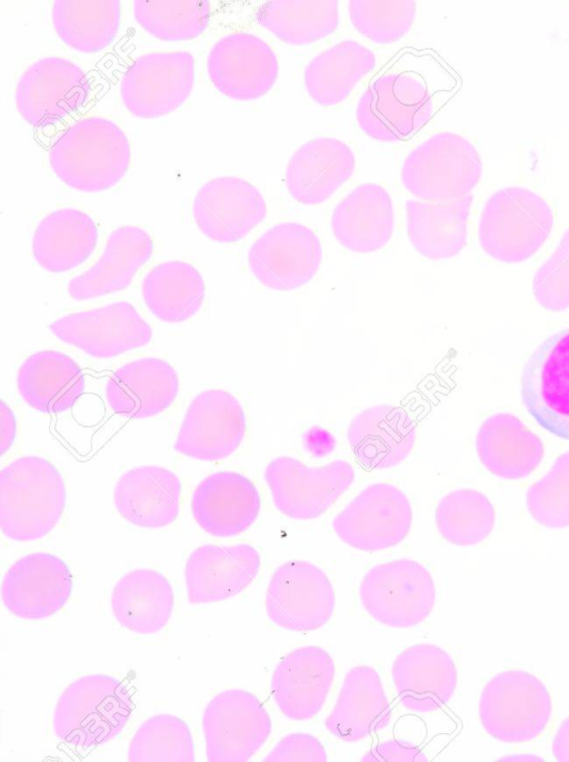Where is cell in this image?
I'll use <instances>...</instances> for the list:
<instances>
[{
	"instance_id": "cell-34",
	"label": "cell",
	"mask_w": 569,
	"mask_h": 762,
	"mask_svg": "<svg viewBox=\"0 0 569 762\" xmlns=\"http://www.w3.org/2000/svg\"><path fill=\"white\" fill-rule=\"evenodd\" d=\"M472 195L448 200H408L407 234L412 247L431 260L458 255L467 243Z\"/></svg>"
},
{
	"instance_id": "cell-15",
	"label": "cell",
	"mask_w": 569,
	"mask_h": 762,
	"mask_svg": "<svg viewBox=\"0 0 569 762\" xmlns=\"http://www.w3.org/2000/svg\"><path fill=\"white\" fill-rule=\"evenodd\" d=\"M49 328L60 340L100 359L142 347L152 337L149 324L128 301L69 314Z\"/></svg>"
},
{
	"instance_id": "cell-25",
	"label": "cell",
	"mask_w": 569,
	"mask_h": 762,
	"mask_svg": "<svg viewBox=\"0 0 569 762\" xmlns=\"http://www.w3.org/2000/svg\"><path fill=\"white\" fill-rule=\"evenodd\" d=\"M261 506L254 484L236 472H217L202 479L191 497V512L210 535L231 537L247 531Z\"/></svg>"
},
{
	"instance_id": "cell-12",
	"label": "cell",
	"mask_w": 569,
	"mask_h": 762,
	"mask_svg": "<svg viewBox=\"0 0 569 762\" xmlns=\"http://www.w3.org/2000/svg\"><path fill=\"white\" fill-rule=\"evenodd\" d=\"M336 595L328 576L315 564L293 560L273 572L264 597L269 618L292 632H311L331 618Z\"/></svg>"
},
{
	"instance_id": "cell-36",
	"label": "cell",
	"mask_w": 569,
	"mask_h": 762,
	"mask_svg": "<svg viewBox=\"0 0 569 762\" xmlns=\"http://www.w3.org/2000/svg\"><path fill=\"white\" fill-rule=\"evenodd\" d=\"M98 229L92 218L74 208L47 215L32 237L37 263L50 273H66L82 265L96 249Z\"/></svg>"
},
{
	"instance_id": "cell-48",
	"label": "cell",
	"mask_w": 569,
	"mask_h": 762,
	"mask_svg": "<svg viewBox=\"0 0 569 762\" xmlns=\"http://www.w3.org/2000/svg\"><path fill=\"white\" fill-rule=\"evenodd\" d=\"M263 761L325 762L327 761V752L316 736L308 733H291L281 739Z\"/></svg>"
},
{
	"instance_id": "cell-39",
	"label": "cell",
	"mask_w": 569,
	"mask_h": 762,
	"mask_svg": "<svg viewBox=\"0 0 569 762\" xmlns=\"http://www.w3.org/2000/svg\"><path fill=\"white\" fill-rule=\"evenodd\" d=\"M206 286L200 273L189 263L163 261L144 277L142 296L149 310L166 323L193 317L203 303Z\"/></svg>"
},
{
	"instance_id": "cell-8",
	"label": "cell",
	"mask_w": 569,
	"mask_h": 762,
	"mask_svg": "<svg viewBox=\"0 0 569 762\" xmlns=\"http://www.w3.org/2000/svg\"><path fill=\"white\" fill-rule=\"evenodd\" d=\"M359 596L375 621L406 629L430 615L436 604V586L422 564L400 558L370 568L361 581Z\"/></svg>"
},
{
	"instance_id": "cell-35",
	"label": "cell",
	"mask_w": 569,
	"mask_h": 762,
	"mask_svg": "<svg viewBox=\"0 0 569 762\" xmlns=\"http://www.w3.org/2000/svg\"><path fill=\"white\" fill-rule=\"evenodd\" d=\"M17 385L23 400L41 413L70 409L83 394L86 380L79 365L68 355L41 350L21 365Z\"/></svg>"
},
{
	"instance_id": "cell-47",
	"label": "cell",
	"mask_w": 569,
	"mask_h": 762,
	"mask_svg": "<svg viewBox=\"0 0 569 762\" xmlns=\"http://www.w3.org/2000/svg\"><path fill=\"white\" fill-rule=\"evenodd\" d=\"M532 286L537 301L545 309L562 311L569 307V228L537 270Z\"/></svg>"
},
{
	"instance_id": "cell-46",
	"label": "cell",
	"mask_w": 569,
	"mask_h": 762,
	"mask_svg": "<svg viewBox=\"0 0 569 762\" xmlns=\"http://www.w3.org/2000/svg\"><path fill=\"white\" fill-rule=\"evenodd\" d=\"M531 517L541 526H569V452L560 455L551 468L526 494Z\"/></svg>"
},
{
	"instance_id": "cell-49",
	"label": "cell",
	"mask_w": 569,
	"mask_h": 762,
	"mask_svg": "<svg viewBox=\"0 0 569 762\" xmlns=\"http://www.w3.org/2000/svg\"><path fill=\"white\" fill-rule=\"evenodd\" d=\"M362 762H426V754L416 745L388 740L373 745L361 759Z\"/></svg>"
},
{
	"instance_id": "cell-33",
	"label": "cell",
	"mask_w": 569,
	"mask_h": 762,
	"mask_svg": "<svg viewBox=\"0 0 569 762\" xmlns=\"http://www.w3.org/2000/svg\"><path fill=\"white\" fill-rule=\"evenodd\" d=\"M479 461L492 475L503 479L529 476L543 457V444L519 418L499 413L488 417L476 437Z\"/></svg>"
},
{
	"instance_id": "cell-4",
	"label": "cell",
	"mask_w": 569,
	"mask_h": 762,
	"mask_svg": "<svg viewBox=\"0 0 569 762\" xmlns=\"http://www.w3.org/2000/svg\"><path fill=\"white\" fill-rule=\"evenodd\" d=\"M553 226L551 208L536 192L522 187L502 188L487 200L478 228L483 251L508 264L530 258L547 240Z\"/></svg>"
},
{
	"instance_id": "cell-29",
	"label": "cell",
	"mask_w": 569,
	"mask_h": 762,
	"mask_svg": "<svg viewBox=\"0 0 569 762\" xmlns=\"http://www.w3.org/2000/svg\"><path fill=\"white\" fill-rule=\"evenodd\" d=\"M181 481L171 471L146 465L124 473L113 491L118 513L143 528H160L173 523L181 507Z\"/></svg>"
},
{
	"instance_id": "cell-51",
	"label": "cell",
	"mask_w": 569,
	"mask_h": 762,
	"mask_svg": "<svg viewBox=\"0 0 569 762\" xmlns=\"http://www.w3.org/2000/svg\"><path fill=\"white\" fill-rule=\"evenodd\" d=\"M551 750L557 761L569 762V716L559 725Z\"/></svg>"
},
{
	"instance_id": "cell-40",
	"label": "cell",
	"mask_w": 569,
	"mask_h": 762,
	"mask_svg": "<svg viewBox=\"0 0 569 762\" xmlns=\"http://www.w3.org/2000/svg\"><path fill=\"white\" fill-rule=\"evenodd\" d=\"M51 19L58 37L70 48L96 53L111 44L121 20V3L103 1H54Z\"/></svg>"
},
{
	"instance_id": "cell-10",
	"label": "cell",
	"mask_w": 569,
	"mask_h": 762,
	"mask_svg": "<svg viewBox=\"0 0 569 762\" xmlns=\"http://www.w3.org/2000/svg\"><path fill=\"white\" fill-rule=\"evenodd\" d=\"M271 719L252 693L232 689L217 694L206 706L202 730L210 762H244L266 743Z\"/></svg>"
},
{
	"instance_id": "cell-16",
	"label": "cell",
	"mask_w": 569,
	"mask_h": 762,
	"mask_svg": "<svg viewBox=\"0 0 569 762\" xmlns=\"http://www.w3.org/2000/svg\"><path fill=\"white\" fill-rule=\"evenodd\" d=\"M322 248L317 235L298 222H282L268 229L248 253L252 275L273 290H292L317 274Z\"/></svg>"
},
{
	"instance_id": "cell-50",
	"label": "cell",
	"mask_w": 569,
	"mask_h": 762,
	"mask_svg": "<svg viewBox=\"0 0 569 762\" xmlns=\"http://www.w3.org/2000/svg\"><path fill=\"white\" fill-rule=\"evenodd\" d=\"M0 431H1V442H0V453L3 455L11 446L16 439L17 433V420L11 408L2 400L0 407Z\"/></svg>"
},
{
	"instance_id": "cell-31",
	"label": "cell",
	"mask_w": 569,
	"mask_h": 762,
	"mask_svg": "<svg viewBox=\"0 0 569 762\" xmlns=\"http://www.w3.org/2000/svg\"><path fill=\"white\" fill-rule=\"evenodd\" d=\"M391 714L379 673L359 665L347 673L325 725L335 738L357 742L387 728Z\"/></svg>"
},
{
	"instance_id": "cell-22",
	"label": "cell",
	"mask_w": 569,
	"mask_h": 762,
	"mask_svg": "<svg viewBox=\"0 0 569 762\" xmlns=\"http://www.w3.org/2000/svg\"><path fill=\"white\" fill-rule=\"evenodd\" d=\"M335 679V662L321 647L308 645L284 655L271 679V694L281 713L293 721L318 714Z\"/></svg>"
},
{
	"instance_id": "cell-32",
	"label": "cell",
	"mask_w": 569,
	"mask_h": 762,
	"mask_svg": "<svg viewBox=\"0 0 569 762\" xmlns=\"http://www.w3.org/2000/svg\"><path fill=\"white\" fill-rule=\"evenodd\" d=\"M395 229L392 200L377 184L355 188L333 209L331 230L348 250L369 254L381 249Z\"/></svg>"
},
{
	"instance_id": "cell-38",
	"label": "cell",
	"mask_w": 569,
	"mask_h": 762,
	"mask_svg": "<svg viewBox=\"0 0 569 762\" xmlns=\"http://www.w3.org/2000/svg\"><path fill=\"white\" fill-rule=\"evenodd\" d=\"M376 67L373 52L353 40L341 41L315 57L303 72L309 97L322 107L347 99L355 86Z\"/></svg>"
},
{
	"instance_id": "cell-3",
	"label": "cell",
	"mask_w": 569,
	"mask_h": 762,
	"mask_svg": "<svg viewBox=\"0 0 569 762\" xmlns=\"http://www.w3.org/2000/svg\"><path fill=\"white\" fill-rule=\"evenodd\" d=\"M133 702L127 685L110 675H86L62 692L53 712V732L63 743L91 749L127 725Z\"/></svg>"
},
{
	"instance_id": "cell-2",
	"label": "cell",
	"mask_w": 569,
	"mask_h": 762,
	"mask_svg": "<svg viewBox=\"0 0 569 762\" xmlns=\"http://www.w3.org/2000/svg\"><path fill=\"white\" fill-rule=\"evenodd\" d=\"M130 145L122 129L101 117L72 125L52 146L49 162L72 189L98 192L114 187L130 165Z\"/></svg>"
},
{
	"instance_id": "cell-20",
	"label": "cell",
	"mask_w": 569,
	"mask_h": 762,
	"mask_svg": "<svg viewBox=\"0 0 569 762\" xmlns=\"http://www.w3.org/2000/svg\"><path fill=\"white\" fill-rule=\"evenodd\" d=\"M72 593V575L60 557L32 553L19 558L2 581V602L14 616L41 620L61 610Z\"/></svg>"
},
{
	"instance_id": "cell-18",
	"label": "cell",
	"mask_w": 569,
	"mask_h": 762,
	"mask_svg": "<svg viewBox=\"0 0 569 762\" xmlns=\"http://www.w3.org/2000/svg\"><path fill=\"white\" fill-rule=\"evenodd\" d=\"M246 416L238 399L222 389L197 395L183 417L174 448L199 461H219L240 446Z\"/></svg>"
},
{
	"instance_id": "cell-1",
	"label": "cell",
	"mask_w": 569,
	"mask_h": 762,
	"mask_svg": "<svg viewBox=\"0 0 569 762\" xmlns=\"http://www.w3.org/2000/svg\"><path fill=\"white\" fill-rule=\"evenodd\" d=\"M67 501L59 469L38 456H23L0 473V527L16 542L49 534L60 521Z\"/></svg>"
},
{
	"instance_id": "cell-41",
	"label": "cell",
	"mask_w": 569,
	"mask_h": 762,
	"mask_svg": "<svg viewBox=\"0 0 569 762\" xmlns=\"http://www.w3.org/2000/svg\"><path fill=\"white\" fill-rule=\"evenodd\" d=\"M257 20L281 41L307 46L337 30L338 1H268L258 9Z\"/></svg>"
},
{
	"instance_id": "cell-13",
	"label": "cell",
	"mask_w": 569,
	"mask_h": 762,
	"mask_svg": "<svg viewBox=\"0 0 569 762\" xmlns=\"http://www.w3.org/2000/svg\"><path fill=\"white\" fill-rule=\"evenodd\" d=\"M412 509L395 485L376 483L363 488L333 519L338 537L365 552L396 546L408 535Z\"/></svg>"
},
{
	"instance_id": "cell-7",
	"label": "cell",
	"mask_w": 569,
	"mask_h": 762,
	"mask_svg": "<svg viewBox=\"0 0 569 762\" xmlns=\"http://www.w3.org/2000/svg\"><path fill=\"white\" fill-rule=\"evenodd\" d=\"M428 86L407 71L376 78L360 98L356 111L360 129L381 142H398L416 135L435 113Z\"/></svg>"
},
{
	"instance_id": "cell-45",
	"label": "cell",
	"mask_w": 569,
	"mask_h": 762,
	"mask_svg": "<svg viewBox=\"0 0 569 762\" xmlns=\"http://www.w3.org/2000/svg\"><path fill=\"white\" fill-rule=\"evenodd\" d=\"M348 11L360 34L378 44H391L410 30L416 16V2L352 0L348 2Z\"/></svg>"
},
{
	"instance_id": "cell-19",
	"label": "cell",
	"mask_w": 569,
	"mask_h": 762,
	"mask_svg": "<svg viewBox=\"0 0 569 762\" xmlns=\"http://www.w3.org/2000/svg\"><path fill=\"white\" fill-rule=\"evenodd\" d=\"M207 70L211 83L233 100H256L273 87L279 65L273 50L252 33L237 32L210 50Z\"/></svg>"
},
{
	"instance_id": "cell-37",
	"label": "cell",
	"mask_w": 569,
	"mask_h": 762,
	"mask_svg": "<svg viewBox=\"0 0 569 762\" xmlns=\"http://www.w3.org/2000/svg\"><path fill=\"white\" fill-rule=\"evenodd\" d=\"M118 623L138 634H152L166 626L173 610V591L160 573L139 568L123 575L111 595Z\"/></svg>"
},
{
	"instance_id": "cell-11",
	"label": "cell",
	"mask_w": 569,
	"mask_h": 762,
	"mask_svg": "<svg viewBox=\"0 0 569 762\" xmlns=\"http://www.w3.org/2000/svg\"><path fill=\"white\" fill-rule=\"evenodd\" d=\"M194 81V58L189 52H151L139 57L127 70L120 95L131 115L153 119L183 105Z\"/></svg>"
},
{
	"instance_id": "cell-23",
	"label": "cell",
	"mask_w": 569,
	"mask_h": 762,
	"mask_svg": "<svg viewBox=\"0 0 569 762\" xmlns=\"http://www.w3.org/2000/svg\"><path fill=\"white\" fill-rule=\"evenodd\" d=\"M260 565L258 551L249 544L199 546L186 564L188 601L207 604L230 598L252 583Z\"/></svg>"
},
{
	"instance_id": "cell-43",
	"label": "cell",
	"mask_w": 569,
	"mask_h": 762,
	"mask_svg": "<svg viewBox=\"0 0 569 762\" xmlns=\"http://www.w3.org/2000/svg\"><path fill=\"white\" fill-rule=\"evenodd\" d=\"M134 18L151 36L163 41L199 37L210 21L208 1H134Z\"/></svg>"
},
{
	"instance_id": "cell-14",
	"label": "cell",
	"mask_w": 569,
	"mask_h": 762,
	"mask_svg": "<svg viewBox=\"0 0 569 762\" xmlns=\"http://www.w3.org/2000/svg\"><path fill=\"white\" fill-rule=\"evenodd\" d=\"M521 397L542 428L569 441V328L549 336L531 353L522 372Z\"/></svg>"
},
{
	"instance_id": "cell-9",
	"label": "cell",
	"mask_w": 569,
	"mask_h": 762,
	"mask_svg": "<svg viewBox=\"0 0 569 762\" xmlns=\"http://www.w3.org/2000/svg\"><path fill=\"white\" fill-rule=\"evenodd\" d=\"M355 469L343 459L309 467L280 456L266 467L264 479L274 506L293 519H313L325 514L351 486Z\"/></svg>"
},
{
	"instance_id": "cell-30",
	"label": "cell",
	"mask_w": 569,
	"mask_h": 762,
	"mask_svg": "<svg viewBox=\"0 0 569 762\" xmlns=\"http://www.w3.org/2000/svg\"><path fill=\"white\" fill-rule=\"evenodd\" d=\"M151 235L139 226L113 230L94 265L68 284L74 300H88L127 288L153 253Z\"/></svg>"
},
{
	"instance_id": "cell-17",
	"label": "cell",
	"mask_w": 569,
	"mask_h": 762,
	"mask_svg": "<svg viewBox=\"0 0 569 762\" xmlns=\"http://www.w3.org/2000/svg\"><path fill=\"white\" fill-rule=\"evenodd\" d=\"M88 88L80 67L63 58H43L21 76L16 106L28 123L47 126L74 115L84 103Z\"/></svg>"
},
{
	"instance_id": "cell-5",
	"label": "cell",
	"mask_w": 569,
	"mask_h": 762,
	"mask_svg": "<svg viewBox=\"0 0 569 762\" xmlns=\"http://www.w3.org/2000/svg\"><path fill=\"white\" fill-rule=\"evenodd\" d=\"M552 712L546 685L533 674L508 670L493 675L479 700L485 731L509 743L529 742L547 728Z\"/></svg>"
},
{
	"instance_id": "cell-24",
	"label": "cell",
	"mask_w": 569,
	"mask_h": 762,
	"mask_svg": "<svg viewBox=\"0 0 569 762\" xmlns=\"http://www.w3.org/2000/svg\"><path fill=\"white\" fill-rule=\"evenodd\" d=\"M391 674L400 703L416 713L442 709L458 684L451 656L430 643H418L402 651L393 662Z\"/></svg>"
},
{
	"instance_id": "cell-27",
	"label": "cell",
	"mask_w": 569,
	"mask_h": 762,
	"mask_svg": "<svg viewBox=\"0 0 569 762\" xmlns=\"http://www.w3.org/2000/svg\"><path fill=\"white\" fill-rule=\"evenodd\" d=\"M356 159L343 141L320 137L299 147L284 172L291 197L307 206L329 199L353 174Z\"/></svg>"
},
{
	"instance_id": "cell-42",
	"label": "cell",
	"mask_w": 569,
	"mask_h": 762,
	"mask_svg": "<svg viewBox=\"0 0 569 762\" xmlns=\"http://www.w3.org/2000/svg\"><path fill=\"white\" fill-rule=\"evenodd\" d=\"M435 518L439 534L447 542L458 546H471L481 543L491 534L496 512L485 494L462 488L441 498Z\"/></svg>"
},
{
	"instance_id": "cell-28",
	"label": "cell",
	"mask_w": 569,
	"mask_h": 762,
	"mask_svg": "<svg viewBox=\"0 0 569 762\" xmlns=\"http://www.w3.org/2000/svg\"><path fill=\"white\" fill-rule=\"evenodd\" d=\"M179 392L173 367L160 358H141L114 370L106 385L110 408L127 418H148L166 410Z\"/></svg>"
},
{
	"instance_id": "cell-26",
	"label": "cell",
	"mask_w": 569,
	"mask_h": 762,
	"mask_svg": "<svg viewBox=\"0 0 569 762\" xmlns=\"http://www.w3.org/2000/svg\"><path fill=\"white\" fill-rule=\"evenodd\" d=\"M411 416L392 405H375L352 418L347 438L356 461L366 469H385L405 461L416 444Z\"/></svg>"
},
{
	"instance_id": "cell-6",
	"label": "cell",
	"mask_w": 569,
	"mask_h": 762,
	"mask_svg": "<svg viewBox=\"0 0 569 762\" xmlns=\"http://www.w3.org/2000/svg\"><path fill=\"white\" fill-rule=\"evenodd\" d=\"M481 172L480 156L470 141L457 133L440 132L407 156L401 180L418 199L438 201L470 195Z\"/></svg>"
},
{
	"instance_id": "cell-21",
	"label": "cell",
	"mask_w": 569,
	"mask_h": 762,
	"mask_svg": "<svg viewBox=\"0 0 569 762\" xmlns=\"http://www.w3.org/2000/svg\"><path fill=\"white\" fill-rule=\"evenodd\" d=\"M193 219L209 239L231 244L244 238L267 215L261 192L237 177H219L198 190L192 205Z\"/></svg>"
},
{
	"instance_id": "cell-44",
	"label": "cell",
	"mask_w": 569,
	"mask_h": 762,
	"mask_svg": "<svg viewBox=\"0 0 569 762\" xmlns=\"http://www.w3.org/2000/svg\"><path fill=\"white\" fill-rule=\"evenodd\" d=\"M131 762H193L194 742L184 721L154 715L138 729L128 750Z\"/></svg>"
}]
</instances>
